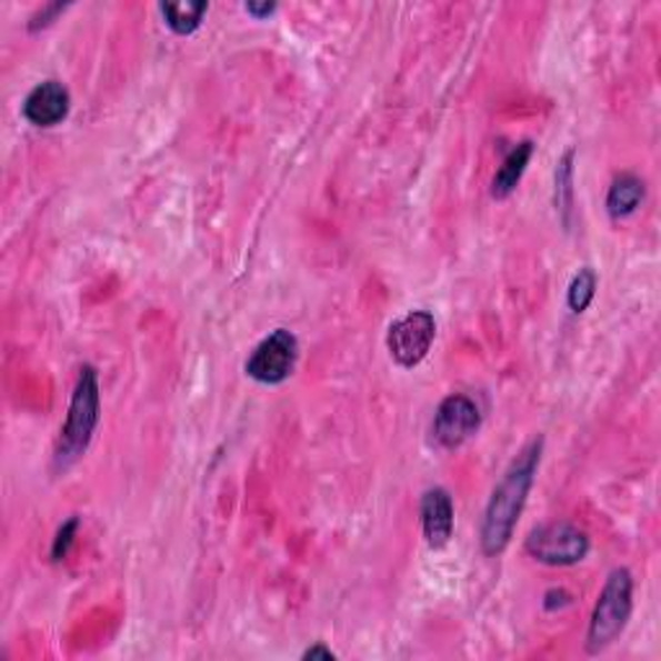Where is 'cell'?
Returning a JSON list of instances; mask_svg holds the SVG:
<instances>
[{"label": "cell", "instance_id": "cell-1", "mask_svg": "<svg viewBox=\"0 0 661 661\" xmlns=\"http://www.w3.org/2000/svg\"><path fill=\"white\" fill-rule=\"evenodd\" d=\"M540 455H543V437H535L514 458V463L507 468V473L493 489L481 524V551L485 555H501L507 551L522 509L528 504L532 483H535Z\"/></svg>", "mask_w": 661, "mask_h": 661}, {"label": "cell", "instance_id": "cell-2", "mask_svg": "<svg viewBox=\"0 0 661 661\" xmlns=\"http://www.w3.org/2000/svg\"><path fill=\"white\" fill-rule=\"evenodd\" d=\"M101 417V395H99V372L91 364H83L78 372L73 398L68 405L66 427L60 432L58 450H54V471H68L78 463L89 450L96 427Z\"/></svg>", "mask_w": 661, "mask_h": 661}, {"label": "cell", "instance_id": "cell-3", "mask_svg": "<svg viewBox=\"0 0 661 661\" xmlns=\"http://www.w3.org/2000/svg\"><path fill=\"white\" fill-rule=\"evenodd\" d=\"M633 612V573L628 569H612L597 597L592 620L587 631V651L600 654L625 631Z\"/></svg>", "mask_w": 661, "mask_h": 661}, {"label": "cell", "instance_id": "cell-4", "mask_svg": "<svg viewBox=\"0 0 661 661\" xmlns=\"http://www.w3.org/2000/svg\"><path fill=\"white\" fill-rule=\"evenodd\" d=\"M524 551L545 567H573L587 559L589 538L571 522H548L530 532Z\"/></svg>", "mask_w": 661, "mask_h": 661}, {"label": "cell", "instance_id": "cell-5", "mask_svg": "<svg viewBox=\"0 0 661 661\" xmlns=\"http://www.w3.org/2000/svg\"><path fill=\"white\" fill-rule=\"evenodd\" d=\"M437 337V321L429 310H411L388 329V352L398 368L413 370L427 360Z\"/></svg>", "mask_w": 661, "mask_h": 661}, {"label": "cell", "instance_id": "cell-6", "mask_svg": "<svg viewBox=\"0 0 661 661\" xmlns=\"http://www.w3.org/2000/svg\"><path fill=\"white\" fill-rule=\"evenodd\" d=\"M300 344L298 337L287 329L269 333L246 360V375L261 382V385H282L298 368Z\"/></svg>", "mask_w": 661, "mask_h": 661}, {"label": "cell", "instance_id": "cell-7", "mask_svg": "<svg viewBox=\"0 0 661 661\" xmlns=\"http://www.w3.org/2000/svg\"><path fill=\"white\" fill-rule=\"evenodd\" d=\"M481 429V409L473 398L452 393L440 403L432 421V440L444 450H455L465 444Z\"/></svg>", "mask_w": 661, "mask_h": 661}, {"label": "cell", "instance_id": "cell-8", "mask_svg": "<svg viewBox=\"0 0 661 661\" xmlns=\"http://www.w3.org/2000/svg\"><path fill=\"white\" fill-rule=\"evenodd\" d=\"M21 114L29 124L42 127V130L58 127L70 114V91L60 81L37 83L27 99H23Z\"/></svg>", "mask_w": 661, "mask_h": 661}, {"label": "cell", "instance_id": "cell-9", "mask_svg": "<svg viewBox=\"0 0 661 661\" xmlns=\"http://www.w3.org/2000/svg\"><path fill=\"white\" fill-rule=\"evenodd\" d=\"M421 530H424L427 545L434 551L450 543L452 530H455V507L442 485H434L421 497Z\"/></svg>", "mask_w": 661, "mask_h": 661}, {"label": "cell", "instance_id": "cell-10", "mask_svg": "<svg viewBox=\"0 0 661 661\" xmlns=\"http://www.w3.org/2000/svg\"><path fill=\"white\" fill-rule=\"evenodd\" d=\"M647 199V184L635 173H620L608 191V212L612 220L631 218Z\"/></svg>", "mask_w": 661, "mask_h": 661}, {"label": "cell", "instance_id": "cell-11", "mask_svg": "<svg viewBox=\"0 0 661 661\" xmlns=\"http://www.w3.org/2000/svg\"><path fill=\"white\" fill-rule=\"evenodd\" d=\"M535 153V146H532L530 140L520 142V146H514L509 150L504 161H501L497 177H493V184H491V197L493 199H507L512 191L520 184L524 169H528L530 158Z\"/></svg>", "mask_w": 661, "mask_h": 661}, {"label": "cell", "instance_id": "cell-12", "mask_svg": "<svg viewBox=\"0 0 661 661\" xmlns=\"http://www.w3.org/2000/svg\"><path fill=\"white\" fill-rule=\"evenodd\" d=\"M573 158H577V150L569 148L567 153L561 156L559 169H555V212L563 222V228H571V214H573Z\"/></svg>", "mask_w": 661, "mask_h": 661}, {"label": "cell", "instance_id": "cell-13", "mask_svg": "<svg viewBox=\"0 0 661 661\" xmlns=\"http://www.w3.org/2000/svg\"><path fill=\"white\" fill-rule=\"evenodd\" d=\"M161 13L166 19V27H169L173 34L187 37L191 31L199 29L204 13H207V3H191V0H181V3H161Z\"/></svg>", "mask_w": 661, "mask_h": 661}, {"label": "cell", "instance_id": "cell-14", "mask_svg": "<svg viewBox=\"0 0 661 661\" xmlns=\"http://www.w3.org/2000/svg\"><path fill=\"white\" fill-rule=\"evenodd\" d=\"M597 284H600V277L592 267H581L577 277H573L571 284H569V292H567V306L571 313L581 316L584 310L592 306L594 294H597Z\"/></svg>", "mask_w": 661, "mask_h": 661}, {"label": "cell", "instance_id": "cell-15", "mask_svg": "<svg viewBox=\"0 0 661 661\" xmlns=\"http://www.w3.org/2000/svg\"><path fill=\"white\" fill-rule=\"evenodd\" d=\"M78 528H81V520L78 517H70L68 522H62V528L58 530V535L52 540V561L60 563L66 561V555L70 551V545H73V540L78 535Z\"/></svg>", "mask_w": 661, "mask_h": 661}, {"label": "cell", "instance_id": "cell-16", "mask_svg": "<svg viewBox=\"0 0 661 661\" xmlns=\"http://www.w3.org/2000/svg\"><path fill=\"white\" fill-rule=\"evenodd\" d=\"M68 6H62V3H52V6H44L42 11H39L37 16H31V21H29V29L31 31H37V29H42V27H50V23L54 21V16L58 13H62L66 11Z\"/></svg>", "mask_w": 661, "mask_h": 661}, {"label": "cell", "instance_id": "cell-17", "mask_svg": "<svg viewBox=\"0 0 661 661\" xmlns=\"http://www.w3.org/2000/svg\"><path fill=\"white\" fill-rule=\"evenodd\" d=\"M277 11V3H246V13L253 16V19H267Z\"/></svg>", "mask_w": 661, "mask_h": 661}, {"label": "cell", "instance_id": "cell-18", "mask_svg": "<svg viewBox=\"0 0 661 661\" xmlns=\"http://www.w3.org/2000/svg\"><path fill=\"white\" fill-rule=\"evenodd\" d=\"M302 659L310 661V659H326V661H333L337 659V654L329 647H323V643H316V647H310L306 654H302Z\"/></svg>", "mask_w": 661, "mask_h": 661}]
</instances>
